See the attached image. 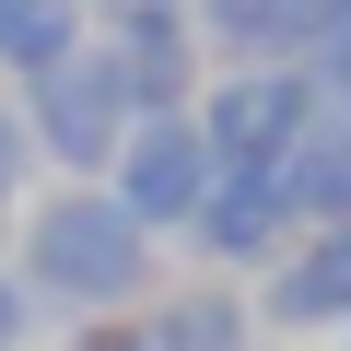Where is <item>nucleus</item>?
<instances>
[{"mask_svg": "<svg viewBox=\"0 0 351 351\" xmlns=\"http://www.w3.org/2000/svg\"><path fill=\"white\" fill-rule=\"evenodd\" d=\"M12 339H24V293L0 281V351H12Z\"/></svg>", "mask_w": 351, "mask_h": 351, "instance_id": "12", "label": "nucleus"}, {"mask_svg": "<svg viewBox=\"0 0 351 351\" xmlns=\"http://www.w3.org/2000/svg\"><path fill=\"white\" fill-rule=\"evenodd\" d=\"M269 176H281V199H293L304 223H351V117H339V106H316Z\"/></svg>", "mask_w": 351, "mask_h": 351, "instance_id": "7", "label": "nucleus"}, {"mask_svg": "<svg viewBox=\"0 0 351 351\" xmlns=\"http://www.w3.org/2000/svg\"><path fill=\"white\" fill-rule=\"evenodd\" d=\"M339 117H351V94H339Z\"/></svg>", "mask_w": 351, "mask_h": 351, "instance_id": "14", "label": "nucleus"}, {"mask_svg": "<svg viewBox=\"0 0 351 351\" xmlns=\"http://www.w3.org/2000/svg\"><path fill=\"white\" fill-rule=\"evenodd\" d=\"M82 47V0H0V71H59Z\"/></svg>", "mask_w": 351, "mask_h": 351, "instance_id": "9", "label": "nucleus"}, {"mask_svg": "<svg viewBox=\"0 0 351 351\" xmlns=\"http://www.w3.org/2000/svg\"><path fill=\"white\" fill-rule=\"evenodd\" d=\"M24 164H36V141H24V117H12V94H0V199L24 188Z\"/></svg>", "mask_w": 351, "mask_h": 351, "instance_id": "11", "label": "nucleus"}, {"mask_svg": "<svg viewBox=\"0 0 351 351\" xmlns=\"http://www.w3.org/2000/svg\"><path fill=\"white\" fill-rule=\"evenodd\" d=\"M24 269L59 293V304H129L152 281V234L106 199V188H59L24 211Z\"/></svg>", "mask_w": 351, "mask_h": 351, "instance_id": "1", "label": "nucleus"}, {"mask_svg": "<svg viewBox=\"0 0 351 351\" xmlns=\"http://www.w3.org/2000/svg\"><path fill=\"white\" fill-rule=\"evenodd\" d=\"M316 106H328V94H316L293 59H234L223 82H199V106H188V117H199V141H211L223 164H281V152H293V129H304Z\"/></svg>", "mask_w": 351, "mask_h": 351, "instance_id": "4", "label": "nucleus"}, {"mask_svg": "<svg viewBox=\"0 0 351 351\" xmlns=\"http://www.w3.org/2000/svg\"><path fill=\"white\" fill-rule=\"evenodd\" d=\"M129 117H141V94H129L117 47H71L59 71H36V152L59 176H106L117 141H129Z\"/></svg>", "mask_w": 351, "mask_h": 351, "instance_id": "2", "label": "nucleus"}, {"mask_svg": "<svg viewBox=\"0 0 351 351\" xmlns=\"http://www.w3.org/2000/svg\"><path fill=\"white\" fill-rule=\"evenodd\" d=\"M94 351H164V339H152V328H141V339H94Z\"/></svg>", "mask_w": 351, "mask_h": 351, "instance_id": "13", "label": "nucleus"}, {"mask_svg": "<svg viewBox=\"0 0 351 351\" xmlns=\"http://www.w3.org/2000/svg\"><path fill=\"white\" fill-rule=\"evenodd\" d=\"M106 47L129 71L141 117H164V106L199 94V12H188V0H106Z\"/></svg>", "mask_w": 351, "mask_h": 351, "instance_id": "5", "label": "nucleus"}, {"mask_svg": "<svg viewBox=\"0 0 351 351\" xmlns=\"http://www.w3.org/2000/svg\"><path fill=\"white\" fill-rule=\"evenodd\" d=\"M281 223H293V199H281V176H269V164H223V176H211V199L188 211V234H199L223 269L281 258Z\"/></svg>", "mask_w": 351, "mask_h": 351, "instance_id": "6", "label": "nucleus"}, {"mask_svg": "<svg viewBox=\"0 0 351 351\" xmlns=\"http://www.w3.org/2000/svg\"><path fill=\"white\" fill-rule=\"evenodd\" d=\"M351 24V0H281V36H293V59H304V36H339Z\"/></svg>", "mask_w": 351, "mask_h": 351, "instance_id": "10", "label": "nucleus"}, {"mask_svg": "<svg viewBox=\"0 0 351 351\" xmlns=\"http://www.w3.org/2000/svg\"><path fill=\"white\" fill-rule=\"evenodd\" d=\"M269 316H281V328H339V316H351V223H316V246L281 258Z\"/></svg>", "mask_w": 351, "mask_h": 351, "instance_id": "8", "label": "nucleus"}, {"mask_svg": "<svg viewBox=\"0 0 351 351\" xmlns=\"http://www.w3.org/2000/svg\"><path fill=\"white\" fill-rule=\"evenodd\" d=\"M0 82H12V71H0Z\"/></svg>", "mask_w": 351, "mask_h": 351, "instance_id": "15", "label": "nucleus"}, {"mask_svg": "<svg viewBox=\"0 0 351 351\" xmlns=\"http://www.w3.org/2000/svg\"><path fill=\"white\" fill-rule=\"evenodd\" d=\"M106 176H117L106 199H117L141 234H188V211L211 199L223 152L199 141V117H188V106H164V117H129V141H117V164H106Z\"/></svg>", "mask_w": 351, "mask_h": 351, "instance_id": "3", "label": "nucleus"}]
</instances>
